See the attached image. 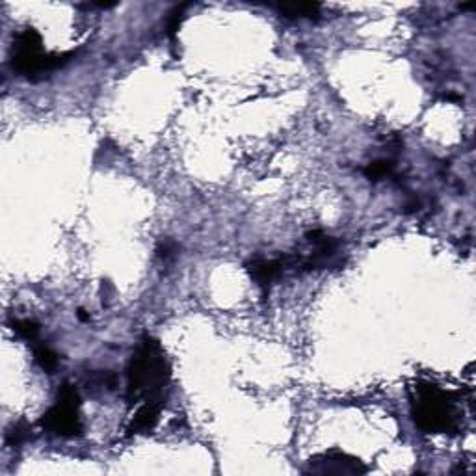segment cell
Listing matches in <instances>:
<instances>
[{"instance_id":"cell-1","label":"cell","mask_w":476,"mask_h":476,"mask_svg":"<svg viewBox=\"0 0 476 476\" xmlns=\"http://www.w3.org/2000/svg\"><path fill=\"white\" fill-rule=\"evenodd\" d=\"M170 378L171 368L162 346L151 337L142 339L127 368V404L164 402Z\"/></svg>"},{"instance_id":"cell-2","label":"cell","mask_w":476,"mask_h":476,"mask_svg":"<svg viewBox=\"0 0 476 476\" xmlns=\"http://www.w3.org/2000/svg\"><path fill=\"white\" fill-rule=\"evenodd\" d=\"M411 398V417L424 434H454L460 428V411L452 392L434 384H417Z\"/></svg>"},{"instance_id":"cell-3","label":"cell","mask_w":476,"mask_h":476,"mask_svg":"<svg viewBox=\"0 0 476 476\" xmlns=\"http://www.w3.org/2000/svg\"><path fill=\"white\" fill-rule=\"evenodd\" d=\"M77 56V51L69 53H47L43 40L38 30L27 28L15 36L12 45V67L21 77L28 80H38L49 73L64 67Z\"/></svg>"},{"instance_id":"cell-4","label":"cell","mask_w":476,"mask_h":476,"mask_svg":"<svg viewBox=\"0 0 476 476\" xmlns=\"http://www.w3.org/2000/svg\"><path fill=\"white\" fill-rule=\"evenodd\" d=\"M80 394L73 384L60 387L56 404L41 417L40 424L49 434L58 437H77L82 434L80 421Z\"/></svg>"},{"instance_id":"cell-5","label":"cell","mask_w":476,"mask_h":476,"mask_svg":"<svg viewBox=\"0 0 476 476\" xmlns=\"http://www.w3.org/2000/svg\"><path fill=\"white\" fill-rule=\"evenodd\" d=\"M311 473H335V475H363L366 467L358 458L345 454V452H327L322 456L313 458Z\"/></svg>"},{"instance_id":"cell-6","label":"cell","mask_w":476,"mask_h":476,"mask_svg":"<svg viewBox=\"0 0 476 476\" xmlns=\"http://www.w3.org/2000/svg\"><path fill=\"white\" fill-rule=\"evenodd\" d=\"M246 270L249 275L253 277L255 283L262 288V294L268 292L270 285L274 283L277 277L283 275L285 270H288L287 257H279V259H253L246 264Z\"/></svg>"},{"instance_id":"cell-7","label":"cell","mask_w":476,"mask_h":476,"mask_svg":"<svg viewBox=\"0 0 476 476\" xmlns=\"http://www.w3.org/2000/svg\"><path fill=\"white\" fill-rule=\"evenodd\" d=\"M164 402H144L142 408L136 411V415L132 417L131 424H129V436H136V434H147L151 431L158 423V415L162 410Z\"/></svg>"},{"instance_id":"cell-8","label":"cell","mask_w":476,"mask_h":476,"mask_svg":"<svg viewBox=\"0 0 476 476\" xmlns=\"http://www.w3.org/2000/svg\"><path fill=\"white\" fill-rule=\"evenodd\" d=\"M275 10L287 19H301V17H316L322 6L318 2H290V4H277Z\"/></svg>"},{"instance_id":"cell-9","label":"cell","mask_w":476,"mask_h":476,"mask_svg":"<svg viewBox=\"0 0 476 476\" xmlns=\"http://www.w3.org/2000/svg\"><path fill=\"white\" fill-rule=\"evenodd\" d=\"M34 348V358H36V363L43 368L45 372H51L56 371V366H58V353L54 352L51 346L43 345V342H40V340H36L32 345Z\"/></svg>"},{"instance_id":"cell-10","label":"cell","mask_w":476,"mask_h":476,"mask_svg":"<svg viewBox=\"0 0 476 476\" xmlns=\"http://www.w3.org/2000/svg\"><path fill=\"white\" fill-rule=\"evenodd\" d=\"M394 166L397 164L391 158H379V160H374V162L368 164L365 170H363V173L371 181H379L384 177H391L394 173Z\"/></svg>"},{"instance_id":"cell-11","label":"cell","mask_w":476,"mask_h":476,"mask_svg":"<svg viewBox=\"0 0 476 476\" xmlns=\"http://www.w3.org/2000/svg\"><path fill=\"white\" fill-rule=\"evenodd\" d=\"M12 329L17 333V337L28 340V342H32V345L38 340V337H40V324H38L36 320H14V322H12Z\"/></svg>"},{"instance_id":"cell-12","label":"cell","mask_w":476,"mask_h":476,"mask_svg":"<svg viewBox=\"0 0 476 476\" xmlns=\"http://www.w3.org/2000/svg\"><path fill=\"white\" fill-rule=\"evenodd\" d=\"M28 437H30V428H28L25 423H17L8 430L6 443L10 444V447H19V444H23L25 441H28Z\"/></svg>"},{"instance_id":"cell-13","label":"cell","mask_w":476,"mask_h":476,"mask_svg":"<svg viewBox=\"0 0 476 476\" xmlns=\"http://www.w3.org/2000/svg\"><path fill=\"white\" fill-rule=\"evenodd\" d=\"M188 8V4H181V6H175L168 15V32H170L171 38H175L177 30L181 27V23L184 19V10Z\"/></svg>"},{"instance_id":"cell-14","label":"cell","mask_w":476,"mask_h":476,"mask_svg":"<svg viewBox=\"0 0 476 476\" xmlns=\"http://www.w3.org/2000/svg\"><path fill=\"white\" fill-rule=\"evenodd\" d=\"M177 253H179V246H177L173 240H162L160 244H158L157 255L162 259L164 262L171 261Z\"/></svg>"},{"instance_id":"cell-15","label":"cell","mask_w":476,"mask_h":476,"mask_svg":"<svg viewBox=\"0 0 476 476\" xmlns=\"http://www.w3.org/2000/svg\"><path fill=\"white\" fill-rule=\"evenodd\" d=\"M77 316H79V320H82V322H90V314L86 313L84 309H79V313H77Z\"/></svg>"},{"instance_id":"cell-16","label":"cell","mask_w":476,"mask_h":476,"mask_svg":"<svg viewBox=\"0 0 476 476\" xmlns=\"http://www.w3.org/2000/svg\"><path fill=\"white\" fill-rule=\"evenodd\" d=\"M116 4H118V2H97L95 6H97V8H103V10H106V8H114V6H116Z\"/></svg>"}]
</instances>
